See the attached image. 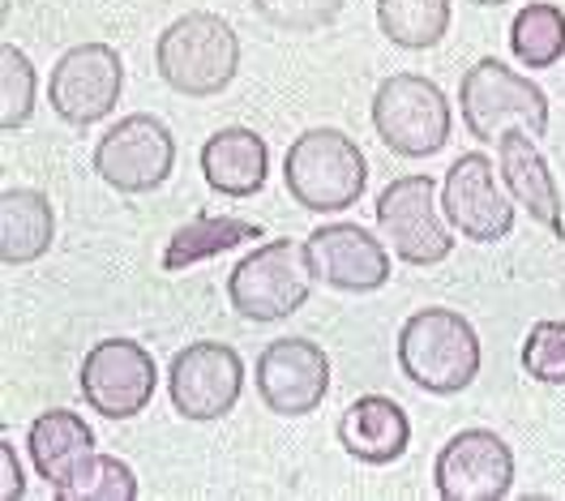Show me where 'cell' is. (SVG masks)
Instances as JSON below:
<instances>
[{"mask_svg":"<svg viewBox=\"0 0 565 501\" xmlns=\"http://www.w3.org/2000/svg\"><path fill=\"white\" fill-rule=\"evenodd\" d=\"M154 70L180 95L211 99L241 73V39L218 13H184L154 43Z\"/></svg>","mask_w":565,"mask_h":501,"instance_id":"obj_1","label":"cell"},{"mask_svg":"<svg viewBox=\"0 0 565 501\" xmlns=\"http://www.w3.org/2000/svg\"><path fill=\"white\" fill-rule=\"evenodd\" d=\"M398 364L428 394H459L480 373V334L455 309H420L398 330Z\"/></svg>","mask_w":565,"mask_h":501,"instance_id":"obj_2","label":"cell"},{"mask_svg":"<svg viewBox=\"0 0 565 501\" xmlns=\"http://www.w3.org/2000/svg\"><path fill=\"white\" fill-rule=\"evenodd\" d=\"M282 180H287V193L296 198V206L318 211V215H334V211H348L364 198L369 159L348 134L309 129L287 146Z\"/></svg>","mask_w":565,"mask_h":501,"instance_id":"obj_3","label":"cell"},{"mask_svg":"<svg viewBox=\"0 0 565 501\" xmlns=\"http://www.w3.org/2000/svg\"><path fill=\"white\" fill-rule=\"evenodd\" d=\"M459 104L467 134L480 138V142H497L510 125L527 129L531 138L548 134V95L531 77L501 65L497 56H480L471 70L462 73Z\"/></svg>","mask_w":565,"mask_h":501,"instance_id":"obj_4","label":"cell"},{"mask_svg":"<svg viewBox=\"0 0 565 501\" xmlns=\"http://www.w3.org/2000/svg\"><path fill=\"white\" fill-rule=\"evenodd\" d=\"M309 291L313 270L296 241H270L227 275V300L245 322H282L309 300Z\"/></svg>","mask_w":565,"mask_h":501,"instance_id":"obj_5","label":"cell"},{"mask_svg":"<svg viewBox=\"0 0 565 501\" xmlns=\"http://www.w3.org/2000/svg\"><path fill=\"white\" fill-rule=\"evenodd\" d=\"M373 129L394 154L428 159L450 142V104L437 82L420 73H394L373 95Z\"/></svg>","mask_w":565,"mask_h":501,"instance_id":"obj_6","label":"cell"},{"mask_svg":"<svg viewBox=\"0 0 565 501\" xmlns=\"http://www.w3.org/2000/svg\"><path fill=\"white\" fill-rule=\"evenodd\" d=\"M172 168H177V138L150 111L116 120L95 146V172L120 193H150L172 177Z\"/></svg>","mask_w":565,"mask_h":501,"instance_id":"obj_7","label":"cell"},{"mask_svg":"<svg viewBox=\"0 0 565 501\" xmlns=\"http://www.w3.org/2000/svg\"><path fill=\"white\" fill-rule=\"evenodd\" d=\"M120 90H125V61L111 43H77L70 47L47 82V99L52 111L65 120V125H95L116 111L120 104Z\"/></svg>","mask_w":565,"mask_h":501,"instance_id":"obj_8","label":"cell"},{"mask_svg":"<svg viewBox=\"0 0 565 501\" xmlns=\"http://www.w3.org/2000/svg\"><path fill=\"white\" fill-rule=\"evenodd\" d=\"M77 377L90 412H99L107 420H129L146 412V403L154 398L159 364L134 339H104L86 352Z\"/></svg>","mask_w":565,"mask_h":501,"instance_id":"obj_9","label":"cell"},{"mask_svg":"<svg viewBox=\"0 0 565 501\" xmlns=\"http://www.w3.org/2000/svg\"><path fill=\"white\" fill-rule=\"evenodd\" d=\"M245 391V360L227 343H189L172 356L168 394L184 420H218L227 416Z\"/></svg>","mask_w":565,"mask_h":501,"instance_id":"obj_10","label":"cell"},{"mask_svg":"<svg viewBox=\"0 0 565 501\" xmlns=\"http://www.w3.org/2000/svg\"><path fill=\"white\" fill-rule=\"evenodd\" d=\"M377 227L407 266H433L455 253V236L437 215V193L428 177L390 180L377 198Z\"/></svg>","mask_w":565,"mask_h":501,"instance_id":"obj_11","label":"cell"},{"mask_svg":"<svg viewBox=\"0 0 565 501\" xmlns=\"http://www.w3.org/2000/svg\"><path fill=\"white\" fill-rule=\"evenodd\" d=\"M441 501H501L514 489V450L493 429L455 433L433 463Z\"/></svg>","mask_w":565,"mask_h":501,"instance_id":"obj_12","label":"cell"},{"mask_svg":"<svg viewBox=\"0 0 565 501\" xmlns=\"http://www.w3.org/2000/svg\"><path fill=\"white\" fill-rule=\"evenodd\" d=\"M441 211L450 218V227H459L476 245H497L501 236L514 232V206L497 189L493 159L480 150L459 154L450 163L446 184H441Z\"/></svg>","mask_w":565,"mask_h":501,"instance_id":"obj_13","label":"cell"},{"mask_svg":"<svg viewBox=\"0 0 565 501\" xmlns=\"http://www.w3.org/2000/svg\"><path fill=\"white\" fill-rule=\"evenodd\" d=\"M257 394L279 416H309L330 394V356L313 339H275L257 356Z\"/></svg>","mask_w":565,"mask_h":501,"instance_id":"obj_14","label":"cell"},{"mask_svg":"<svg viewBox=\"0 0 565 501\" xmlns=\"http://www.w3.org/2000/svg\"><path fill=\"white\" fill-rule=\"evenodd\" d=\"M309 270L339 291H377L390 284L386 245L360 223H326L305 241Z\"/></svg>","mask_w":565,"mask_h":501,"instance_id":"obj_15","label":"cell"},{"mask_svg":"<svg viewBox=\"0 0 565 501\" xmlns=\"http://www.w3.org/2000/svg\"><path fill=\"white\" fill-rule=\"evenodd\" d=\"M501 180L510 189V198L527 211L540 227H548L557 241H565V206L562 189L548 172V159L535 150V138L527 129H505L501 138Z\"/></svg>","mask_w":565,"mask_h":501,"instance_id":"obj_16","label":"cell"},{"mask_svg":"<svg viewBox=\"0 0 565 501\" xmlns=\"http://www.w3.org/2000/svg\"><path fill=\"white\" fill-rule=\"evenodd\" d=\"M339 446L369 467H386L407 455L412 420L386 394H360L339 416Z\"/></svg>","mask_w":565,"mask_h":501,"instance_id":"obj_17","label":"cell"},{"mask_svg":"<svg viewBox=\"0 0 565 501\" xmlns=\"http://www.w3.org/2000/svg\"><path fill=\"white\" fill-rule=\"evenodd\" d=\"M202 177L223 198H253V193H262L266 180H270V150L262 142V134H253L245 125L218 129L202 146Z\"/></svg>","mask_w":565,"mask_h":501,"instance_id":"obj_18","label":"cell"},{"mask_svg":"<svg viewBox=\"0 0 565 501\" xmlns=\"http://www.w3.org/2000/svg\"><path fill=\"white\" fill-rule=\"evenodd\" d=\"M26 450H31V463H35L39 480L61 489L73 471L95 455V433H90V425L77 412L52 407V412H39L35 420H31Z\"/></svg>","mask_w":565,"mask_h":501,"instance_id":"obj_19","label":"cell"},{"mask_svg":"<svg viewBox=\"0 0 565 501\" xmlns=\"http://www.w3.org/2000/svg\"><path fill=\"white\" fill-rule=\"evenodd\" d=\"M56 241V211L39 189L0 193V257L4 266L39 262Z\"/></svg>","mask_w":565,"mask_h":501,"instance_id":"obj_20","label":"cell"},{"mask_svg":"<svg viewBox=\"0 0 565 501\" xmlns=\"http://www.w3.org/2000/svg\"><path fill=\"white\" fill-rule=\"evenodd\" d=\"M245 241H262V223L227 215H193V223L172 232V241L163 249V270L180 275V270H189L198 262H211V257L236 249Z\"/></svg>","mask_w":565,"mask_h":501,"instance_id":"obj_21","label":"cell"},{"mask_svg":"<svg viewBox=\"0 0 565 501\" xmlns=\"http://www.w3.org/2000/svg\"><path fill=\"white\" fill-rule=\"evenodd\" d=\"M377 26L407 52L437 47L450 31V0H377Z\"/></svg>","mask_w":565,"mask_h":501,"instance_id":"obj_22","label":"cell"},{"mask_svg":"<svg viewBox=\"0 0 565 501\" xmlns=\"http://www.w3.org/2000/svg\"><path fill=\"white\" fill-rule=\"evenodd\" d=\"M510 47L527 70H548L565 56V9L562 4H527L510 26Z\"/></svg>","mask_w":565,"mask_h":501,"instance_id":"obj_23","label":"cell"},{"mask_svg":"<svg viewBox=\"0 0 565 501\" xmlns=\"http://www.w3.org/2000/svg\"><path fill=\"white\" fill-rule=\"evenodd\" d=\"M56 501H134L138 498V476L134 467L116 455H90L73 471L61 489H52Z\"/></svg>","mask_w":565,"mask_h":501,"instance_id":"obj_24","label":"cell"},{"mask_svg":"<svg viewBox=\"0 0 565 501\" xmlns=\"http://www.w3.org/2000/svg\"><path fill=\"white\" fill-rule=\"evenodd\" d=\"M35 111V65L4 43L0 47V129H22Z\"/></svg>","mask_w":565,"mask_h":501,"instance_id":"obj_25","label":"cell"},{"mask_svg":"<svg viewBox=\"0 0 565 501\" xmlns=\"http://www.w3.org/2000/svg\"><path fill=\"white\" fill-rule=\"evenodd\" d=\"M348 0H253L257 18L270 22L275 31H287V35H313V31H326L339 13H343Z\"/></svg>","mask_w":565,"mask_h":501,"instance_id":"obj_26","label":"cell"},{"mask_svg":"<svg viewBox=\"0 0 565 501\" xmlns=\"http://www.w3.org/2000/svg\"><path fill=\"white\" fill-rule=\"evenodd\" d=\"M523 369L544 386H565V322H535L523 339Z\"/></svg>","mask_w":565,"mask_h":501,"instance_id":"obj_27","label":"cell"},{"mask_svg":"<svg viewBox=\"0 0 565 501\" xmlns=\"http://www.w3.org/2000/svg\"><path fill=\"white\" fill-rule=\"evenodd\" d=\"M0 463H4V484H0V498H4V501L26 498V480H22V467H18V450H13V441H9V437L0 441Z\"/></svg>","mask_w":565,"mask_h":501,"instance_id":"obj_28","label":"cell"},{"mask_svg":"<svg viewBox=\"0 0 565 501\" xmlns=\"http://www.w3.org/2000/svg\"><path fill=\"white\" fill-rule=\"evenodd\" d=\"M471 4H484L489 9V4H505V0H471Z\"/></svg>","mask_w":565,"mask_h":501,"instance_id":"obj_29","label":"cell"}]
</instances>
